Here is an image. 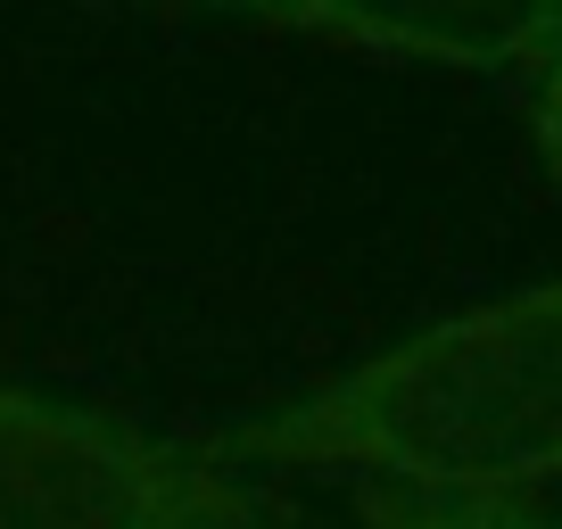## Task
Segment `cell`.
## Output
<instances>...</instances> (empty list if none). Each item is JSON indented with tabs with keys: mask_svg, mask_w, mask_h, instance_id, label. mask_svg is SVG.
<instances>
[{
	"mask_svg": "<svg viewBox=\"0 0 562 529\" xmlns=\"http://www.w3.org/2000/svg\"><path fill=\"white\" fill-rule=\"evenodd\" d=\"M240 9L381 58L472 67V75H505V67L538 75L562 50V0H240Z\"/></svg>",
	"mask_w": 562,
	"mask_h": 529,
	"instance_id": "3",
	"label": "cell"
},
{
	"mask_svg": "<svg viewBox=\"0 0 562 529\" xmlns=\"http://www.w3.org/2000/svg\"><path fill=\"white\" fill-rule=\"evenodd\" d=\"M191 9H240V0H191Z\"/></svg>",
	"mask_w": 562,
	"mask_h": 529,
	"instance_id": "6",
	"label": "cell"
},
{
	"mask_svg": "<svg viewBox=\"0 0 562 529\" xmlns=\"http://www.w3.org/2000/svg\"><path fill=\"white\" fill-rule=\"evenodd\" d=\"M207 463L372 472L405 496H521L562 472V282L381 348L281 414L215 430Z\"/></svg>",
	"mask_w": 562,
	"mask_h": 529,
	"instance_id": "1",
	"label": "cell"
},
{
	"mask_svg": "<svg viewBox=\"0 0 562 529\" xmlns=\"http://www.w3.org/2000/svg\"><path fill=\"white\" fill-rule=\"evenodd\" d=\"M529 142H538V166H546V182H554V199H562V50L529 75Z\"/></svg>",
	"mask_w": 562,
	"mask_h": 529,
	"instance_id": "5",
	"label": "cell"
},
{
	"mask_svg": "<svg viewBox=\"0 0 562 529\" xmlns=\"http://www.w3.org/2000/svg\"><path fill=\"white\" fill-rule=\"evenodd\" d=\"M0 529H273L240 472L0 381Z\"/></svg>",
	"mask_w": 562,
	"mask_h": 529,
	"instance_id": "2",
	"label": "cell"
},
{
	"mask_svg": "<svg viewBox=\"0 0 562 529\" xmlns=\"http://www.w3.org/2000/svg\"><path fill=\"white\" fill-rule=\"evenodd\" d=\"M364 521L372 529H554L546 513L513 505V496H405V488H372Z\"/></svg>",
	"mask_w": 562,
	"mask_h": 529,
	"instance_id": "4",
	"label": "cell"
}]
</instances>
